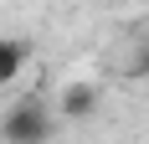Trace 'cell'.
Segmentation results:
<instances>
[{
  "label": "cell",
  "mask_w": 149,
  "mask_h": 144,
  "mask_svg": "<svg viewBox=\"0 0 149 144\" xmlns=\"http://www.w3.org/2000/svg\"><path fill=\"white\" fill-rule=\"evenodd\" d=\"M52 134H57V118L46 113V103H36V98L10 103L5 118H0V139L5 144H52Z\"/></svg>",
  "instance_id": "cell-1"
},
{
  "label": "cell",
  "mask_w": 149,
  "mask_h": 144,
  "mask_svg": "<svg viewBox=\"0 0 149 144\" xmlns=\"http://www.w3.org/2000/svg\"><path fill=\"white\" fill-rule=\"evenodd\" d=\"M98 108H103V93H98L93 82H67L62 98H57V118L62 124H88Z\"/></svg>",
  "instance_id": "cell-2"
},
{
  "label": "cell",
  "mask_w": 149,
  "mask_h": 144,
  "mask_svg": "<svg viewBox=\"0 0 149 144\" xmlns=\"http://www.w3.org/2000/svg\"><path fill=\"white\" fill-rule=\"evenodd\" d=\"M31 67V41L26 36H0V87H10Z\"/></svg>",
  "instance_id": "cell-3"
},
{
  "label": "cell",
  "mask_w": 149,
  "mask_h": 144,
  "mask_svg": "<svg viewBox=\"0 0 149 144\" xmlns=\"http://www.w3.org/2000/svg\"><path fill=\"white\" fill-rule=\"evenodd\" d=\"M134 72H139V77H149V46L139 52V62H134Z\"/></svg>",
  "instance_id": "cell-4"
}]
</instances>
